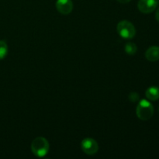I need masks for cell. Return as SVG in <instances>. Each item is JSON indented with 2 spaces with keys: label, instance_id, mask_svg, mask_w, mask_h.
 Here are the masks:
<instances>
[{
  "label": "cell",
  "instance_id": "cell-1",
  "mask_svg": "<svg viewBox=\"0 0 159 159\" xmlns=\"http://www.w3.org/2000/svg\"><path fill=\"white\" fill-rule=\"evenodd\" d=\"M31 150L34 155L37 157H44L49 152V143L46 138L38 137L32 141Z\"/></svg>",
  "mask_w": 159,
  "mask_h": 159
},
{
  "label": "cell",
  "instance_id": "cell-2",
  "mask_svg": "<svg viewBox=\"0 0 159 159\" xmlns=\"http://www.w3.org/2000/svg\"><path fill=\"white\" fill-rule=\"evenodd\" d=\"M136 113L138 117L141 120H148L151 119L154 114V107L149 101L142 99L137 107Z\"/></svg>",
  "mask_w": 159,
  "mask_h": 159
},
{
  "label": "cell",
  "instance_id": "cell-3",
  "mask_svg": "<svg viewBox=\"0 0 159 159\" xmlns=\"http://www.w3.org/2000/svg\"><path fill=\"white\" fill-rule=\"evenodd\" d=\"M117 32L121 37L124 39H132L136 34L134 26L127 20H123L117 24Z\"/></svg>",
  "mask_w": 159,
  "mask_h": 159
},
{
  "label": "cell",
  "instance_id": "cell-4",
  "mask_svg": "<svg viewBox=\"0 0 159 159\" xmlns=\"http://www.w3.org/2000/svg\"><path fill=\"white\" fill-rule=\"evenodd\" d=\"M82 149L85 154L89 155H95L99 150V145L96 141L93 138H85L82 141Z\"/></svg>",
  "mask_w": 159,
  "mask_h": 159
},
{
  "label": "cell",
  "instance_id": "cell-5",
  "mask_svg": "<svg viewBox=\"0 0 159 159\" xmlns=\"http://www.w3.org/2000/svg\"><path fill=\"white\" fill-rule=\"evenodd\" d=\"M158 5V0H139L138 3V7L141 12L148 14L155 10Z\"/></svg>",
  "mask_w": 159,
  "mask_h": 159
},
{
  "label": "cell",
  "instance_id": "cell-6",
  "mask_svg": "<svg viewBox=\"0 0 159 159\" xmlns=\"http://www.w3.org/2000/svg\"><path fill=\"white\" fill-rule=\"evenodd\" d=\"M56 8L60 13L68 15L73 9V2L71 0H57Z\"/></svg>",
  "mask_w": 159,
  "mask_h": 159
},
{
  "label": "cell",
  "instance_id": "cell-7",
  "mask_svg": "<svg viewBox=\"0 0 159 159\" xmlns=\"http://www.w3.org/2000/svg\"><path fill=\"white\" fill-rule=\"evenodd\" d=\"M145 57L149 61H157L159 60V47L152 46L147 50Z\"/></svg>",
  "mask_w": 159,
  "mask_h": 159
},
{
  "label": "cell",
  "instance_id": "cell-8",
  "mask_svg": "<svg viewBox=\"0 0 159 159\" xmlns=\"http://www.w3.org/2000/svg\"><path fill=\"white\" fill-rule=\"evenodd\" d=\"M146 97L152 101H156L159 99V89L158 87L152 86L146 90Z\"/></svg>",
  "mask_w": 159,
  "mask_h": 159
},
{
  "label": "cell",
  "instance_id": "cell-9",
  "mask_svg": "<svg viewBox=\"0 0 159 159\" xmlns=\"http://www.w3.org/2000/svg\"><path fill=\"white\" fill-rule=\"evenodd\" d=\"M137 51H138V48H137V45L135 43H132V42L127 43L125 46V51L127 54L134 55V54H136Z\"/></svg>",
  "mask_w": 159,
  "mask_h": 159
},
{
  "label": "cell",
  "instance_id": "cell-10",
  "mask_svg": "<svg viewBox=\"0 0 159 159\" xmlns=\"http://www.w3.org/2000/svg\"><path fill=\"white\" fill-rule=\"evenodd\" d=\"M8 54L7 43L4 40H0V60L6 57Z\"/></svg>",
  "mask_w": 159,
  "mask_h": 159
},
{
  "label": "cell",
  "instance_id": "cell-11",
  "mask_svg": "<svg viewBox=\"0 0 159 159\" xmlns=\"http://www.w3.org/2000/svg\"><path fill=\"white\" fill-rule=\"evenodd\" d=\"M128 97H129V99H130V102H135L138 100V99H139V95H138L137 93L133 92V93H130V95H129Z\"/></svg>",
  "mask_w": 159,
  "mask_h": 159
},
{
  "label": "cell",
  "instance_id": "cell-12",
  "mask_svg": "<svg viewBox=\"0 0 159 159\" xmlns=\"http://www.w3.org/2000/svg\"><path fill=\"white\" fill-rule=\"evenodd\" d=\"M117 2H119L120 3H122V4H126V3H128L129 2H130V0H116Z\"/></svg>",
  "mask_w": 159,
  "mask_h": 159
},
{
  "label": "cell",
  "instance_id": "cell-13",
  "mask_svg": "<svg viewBox=\"0 0 159 159\" xmlns=\"http://www.w3.org/2000/svg\"><path fill=\"white\" fill-rule=\"evenodd\" d=\"M155 19H156L157 21L159 23V8L157 9L156 11V13H155Z\"/></svg>",
  "mask_w": 159,
  "mask_h": 159
}]
</instances>
